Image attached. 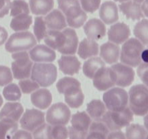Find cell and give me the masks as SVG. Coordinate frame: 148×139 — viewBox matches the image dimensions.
<instances>
[{"label": "cell", "mask_w": 148, "mask_h": 139, "mask_svg": "<svg viewBox=\"0 0 148 139\" xmlns=\"http://www.w3.org/2000/svg\"><path fill=\"white\" fill-rule=\"evenodd\" d=\"M115 1H118V2H125V1H129V0H114Z\"/></svg>", "instance_id": "54"}, {"label": "cell", "mask_w": 148, "mask_h": 139, "mask_svg": "<svg viewBox=\"0 0 148 139\" xmlns=\"http://www.w3.org/2000/svg\"><path fill=\"white\" fill-rule=\"evenodd\" d=\"M30 11L36 15H44L50 12L54 6L53 0H30Z\"/></svg>", "instance_id": "28"}, {"label": "cell", "mask_w": 148, "mask_h": 139, "mask_svg": "<svg viewBox=\"0 0 148 139\" xmlns=\"http://www.w3.org/2000/svg\"><path fill=\"white\" fill-rule=\"evenodd\" d=\"M145 139H148V134H147V137H146V138Z\"/></svg>", "instance_id": "55"}, {"label": "cell", "mask_w": 148, "mask_h": 139, "mask_svg": "<svg viewBox=\"0 0 148 139\" xmlns=\"http://www.w3.org/2000/svg\"><path fill=\"white\" fill-rule=\"evenodd\" d=\"M19 121L23 130L33 133L45 123V114L36 109H28L23 112Z\"/></svg>", "instance_id": "11"}, {"label": "cell", "mask_w": 148, "mask_h": 139, "mask_svg": "<svg viewBox=\"0 0 148 139\" xmlns=\"http://www.w3.org/2000/svg\"><path fill=\"white\" fill-rule=\"evenodd\" d=\"M121 12L126 16L127 19L132 20H140L145 17L141 9L140 4L134 1H129L122 2L119 5Z\"/></svg>", "instance_id": "23"}, {"label": "cell", "mask_w": 148, "mask_h": 139, "mask_svg": "<svg viewBox=\"0 0 148 139\" xmlns=\"http://www.w3.org/2000/svg\"><path fill=\"white\" fill-rule=\"evenodd\" d=\"M141 59L142 62L148 63V46L147 47H145V49H143L141 54Z\"/></svg>", "instance_id": "49"}, {"label": "cell", "mask_w": 148, "mask_h": 139, "mask_svg": "<svg viewBox=\"0 0 148 139\" xmlns=\"http://www.w3.org/2000/svg\"><path fill=\"white\" fill-rule=\"evenodd\" d=\"M51 125L44 123L33 132V139H53L51 135Z\"/></svg>", "instance_id": "37"}, {"label": "cell", "mask_w": 148, "mask_h": 139, "mask_svg": "<svg viewBox=\"0 0 148 139\" xmlns=\"http://www.w3.org/2000/svg\"><path fill=\"white\" fill-rule=\"evenodd\" d=\"M137 72L143 84L148 87V63L141 62L137 67Z\"/></svg>", "instance_id": "42"}, {"label": "cell", "mask_w": 148, "mask_h": 139, "mask_svg": "<svg viewBox=\"0 0 148 139\" xmlns=\"http://www.w3.org/2000/svg\"><path fill=\"white\" fill-rule=\"evenodd\" d=\"M70 119L71 125L73 128L79 131L88 132L92 119L86 111H77L71 116Z\"/></svg>", "instance_id": "25"}, {"label": "cell", "mask_w": 148, "mask_h": 139, "mask_svg": "<svg viewBox=\"0 0 148 139\" xmlns=\"http://www.w3.org/2000/svg\"><path fill=\"white\" fill-rule=\"evenodd\" d=\"M115 76V85L121 88L130 86L134 80V71L132 67L123 63H115L111 67Z\"/></svg>", "instance_id": "12"}, {"label": "cell", "mask_w": 148, "mask_h": 139, "mask_svg": "<svg viewBox=\"0 0 148 139\" xmlns=\"http://www.w3.org/2000/svg\"><path fill=\"white\" fill-rule=\"evenodd\" d=\"M33 23V17L29 14H23L15 16L10 22V28L16 32L27 30Z\"/></svg>", "instance_id": "29"}, {"label": "cell", "mask_w": 148, "mask_h": 139, "mask_svg": "<svg viewBox=\"0 0 148 139\" xmlns=\"http://www.w3.org/2000/svg\"><path fill=\"white\" fill-rule=\"evenodd\" d=\"M2 104H3V98H2V97H1V96L0 95V107H1Z\"/></svg>", "instance_id": "53"}, {"label": "cell", "mask_w": 148, "mask_h": 139, "mask_svg": "<svg viewBox=\"0 0 148 139\" xmlns=\"http://www.w3.org/2000/svg\"><path fill=\"white\" fill-rule=\"evenodd\" d=\"M58 64L60 70L67 75L77 74L81 67L78 58L74 55H62L58 60Z\"/></svg>", "instance_id": "19"}, {"label": "cell", "mask_w": 148, "mask_h": 139, "mask_svg": "<svg viewBox=\"0 0 148 139\" xmlns=\"http://www.w3.org/2000/svg\"><path fill=\"white\" fill-rule=\"evenodd\" d=\"M3 96L7 101H16L20 99L22 92L18 85L15 83H10L3 89Z\"/></svg>", "instance_id": "35"}, {"label": "cell", "mask_w": 148, "mask_h": 139, "mask_svg": "<svg viewBox=\"0 0 148 139\" xmlns=\"http://www.w3.org/2000/svg\"><path fill=\"white\" fill-rule=\"evenodd\" d=\"M13 75L11 70L7 66L0 65V86H4L12 81Z\"/></svg>", "instance_id": "39"}, {"label": "cell", "mask_w": 148, "mask_h": 139, "mask_svg": "<svg viewBox=\"0 0 148 139\" xmlns=\"http://www.w3.org/2000/svg\"><path fill=\"white\" fill-rule=\"evenodd\" d=\"M53 139H67L69 138V129L65 125H54L51 127Z\"/></svg>", "instance_id": "40"}, {"label": "cell", "mask_w": 148, "mask_h": 139, "mask_svg": "<svg viewBox=\"0 0 148 139\" xmlns=\"http://www.w3.org/2000/svg\"><path fill=\"white\" fill-rule=\"evenodd\" d=\"M24 112L22 104L18 102L6 103L0 111V120L18 122Z\"/></svg>", "instance_id": "18"}, {"label": "cell", "mask_w": 148, "mask_h": 139, "mask_svg": "<svg viewBox=\"0 0 148 139\" xmlns=\"http://www.w3.org/2000/svg\"><path fill=\"white\" fill-rule=\"evenodd\" d=\"M19 87L22 92L25 94H31L36 90L39 89L40 85L32 79L25 78V79L20 80L19 81Z\"/></svg>", "instance_id": "38"}, {"label": "cell", "mask_w": 148, "mask_h": 139, "mask_svg": "<svg viewBox=\"0 0 148 139\" xmlns=\"http://www.w3.org/2000/svg\"><path fill=\"white\" fill-rule=\"evenodd\" d=\"M145 46L136 38H131L122 45L120 52L121 63L132 67H137L142 62L141 54Z\"/></svg>", "instance_id": "4"}, {"label": "cell", "mask_w": 148, "mask_h": 139, "mask_svg": "<svg viewBox=\"0 0 148 139\" xmlns=\"http://www.w3.org/2000/svg\"><path fill=\"white\" fill-rule=\"evenodd\" d=\"M133 33L136 39L144 46H148V19H142L136 23Z\"/></svg>", "instance_id": "31"}, {"label": "cell", "mask_w": 148, "mask_h": 139, "mask_svg": "<svg viewBox=\"0 0 148 139\" xmlns=\"http://www.w3.org/2000/svg\"><path fill=\"white\" fill-rule=\"evenodd\" d=\"M46 27L49 30H61L66 28V21L63 13L59 10H53L44 17Z\"/></svg>", "instance_id": "22"}, {"label": "cell", "mask_w": 148, "mask_h": 139, "mask_svg": "<svg viewBox=\"0 0 148 139\" xmlns=\"http://www.w3.org/2000/svg\"><path fill=\"white\" fill-rule=\"evenodd\" d=\"M17 122L10 120H0V139H12L18 130Z\"/></svg>", "instance_id": "32"}, {"label": "cell", "mask_w": 148, "mask_h": 139, "mask_svg": "<svg viewBox=\"0 0 148 139\" xmlns=\"http://www.w3.org/2000/svg\"><path fill=\"white\" fill-rule=\"evenodd\" d=\"M141 9L144 16L148 17V0H145L141 4Z\"/></svg>", "instance_id": "50"}, {"label": "cell", "mask_w": 148, "mask_h": 139, "mask_svg": "<svg viewBox=\"0 0 148 139\" xmlns=\"http://www.w3.org/2000/svg\"><path fill=\"white\" fill-rule=\"evenodd\" d=\"M133 1H135V2H137V3H138V4H142V3H143L145 0H133Z\"/></svg>", "instance_id": "52"}, {"label": "cell", "mask_w": 148, "mask_h": 139, "mask_svg": "<svg viewBox=\"0 0 148 139\" xmlns=\"http://www.w3.org/2000/svg\"><path fill=\"white\" fill-rule=\"evenodd\" d=\"M101 120L105 123L110 132L121 130L123 127L131 124L134 120V114L129 107L119 111L107 110Z\"/></svg>", "instance_id": "6"}, {"label": "cell", "mask_w": 148, "mask_h": 139, "mask_svg": "<svg viewBox=\"0 0 148 139\" xmlns=\"http://www.w3.org/2000/svg\"><path fill=\"white\" fill-rule=\"evenodd\" d=\"M12 57L14 60L12 63L13 77L17 80L30 78L33 63L29 54L26 52H16L12 54Z\"/></svg>", "instance_id": "9"}, {"label": "cell", "mask_w": 148, "mask_h": 139, "mask_svg": "<svg viewBox=\"0 0 148 139\" xmlns=\"http://www.w3.org/2000/svg\"><path fill=\"white\" fill-rule=\"evenodd\" d=\"M105 66L106 63L101 57L92 56L85 61L82 67V71L87 78L92 79L95 73Z\"/></svg>", "instance_id": "27"}, {"label": "cell", "mask_w": 148, "mask_h": 139, "mask_svg": "<svg viewBox=\"0 0 148 139\" xmlns=\"http://www.w3.org/2000/svg\"><path fill=\"white\" fill-rule=\"evenodd\" d=\"M108 134L103 132L95 130H89L86 139H106Z\"/></svg>", "instance_id": "44"}, {"label": "cell", "mask_w": 148, "mask_h": 139, "mask_svg": "<svg viewBox=\"0 0 148 139\" xmlns=\"http://www.w3.org/2000/svg\"><path fill=\"white\" fill-rule=\"evenodd\" d=\"M93 85L100 91H107L115 85V76L112 69L107 67L101 68L94 75Z\"/></svg>", "instance_id": "13"}, {"label": "cell", "mask_w": 148, "mask_h": 139, "mask_svg": "<svg viewBox=\"0 0 148 139\" xmlns=\"http://www.w3.org/2000/svg\"><path fill=\"white\" fill-rule=\"evenodd\" d=\"M48 29L46 27V23H45L44 17H36L35 18L34 25H33V32H34V36L37 41H40L46 37L47 34Z\"/></svg>", "instance_id": "34"}, {"label": "cell", "mask_w": 148, "mask_h": 139, "mask_svg": "<svg viewBox=\"0 0 148 139\" xmlns=\"http://www.w3.org/2000/svg\"><path fill=\"white\" fill-rule=\"evenodd\" d=\"M106 111V107L101 100L93 99L87 104L86 112L93 120H101Z\"/></svg>", "instance_id": "26"}, {"label": "cell", "mask_w": 148, "mask_h": 139, "mask_svg": "<svg viewBox=\"0 0 148 139\" xmlns=\"http://www.w3.org/2000/svg\"><path fill=\"white\" fill-rule=\"evenodd\" d=\"M144 127L148 132V113L146 114L144 117Z\"/></svg>", "instance_id": "51"}, {"label": "cell", "mask_w": 148, "mask_h": 139, "mask_svg": "<svg viewBox=\"0 0 148 139\" xmlns=\"http://www.w3.org/2000/svg\"><path fill=\"white\" fill-rule=\"evenodd\" d=\"M37 43L34 35L29 31L16 32L10 36L5 44V49L10 53L25 52Z\"/></svg>", "instance_id": "7"}, {"label": "cell", "mask_w": 148, "mask_h": 139, "mask_svg": "<svg viewBox=\"0 0 148 139\" xmlns=\"http://www.w3.org/2000/svg\"><path fill=\"white\" fill-rule=\"evenodd\" d=\"M106 139H126L125 134L121 130L111 131L107 136Z\"/></svg>", "instance_id": "47"}, {"label": "cell", "mask_w": 148, "mask_h": 139, "mask_svg": "<svg viewBox=\"0 0 148 139\" xmlns=\"http://www.w3.org/2000/svg\"><path fill=\"white\" fill-rule=\"evenodd\" d=\"M126 139H145L148 132L143 125L131 123L126 127Z\"/></svg>", "instance_id": "30"}, {"label": "cell", "mask_w": 148, "mask_h": 139, "mask_svg": "<svg viewBox=\"0 0 148 139\" xmlns=\"http://www.w3.org/2000/svg\"><path fill=\"white\" fill-rule=\"evenodd\" d=\"M10 0H0V18L9 13L10 9Z\"/></svg>", "instance_id": "45"}, {"label": "cell", "mask_w": 148, "mask_h": 139, "mask_svg": "<svg viewBox=\"0 0 148 139\" xmlns=\"http://www.w3.org/2000/svg\"><path fill=\"white\" fill-rule=\"evenodd\" d=\"M128 107L134 115L145 116L148 113V87L137 84L131 87L129 91Z\"/></svg>", "instance_id": "3"}, {"label": "cell", "mask_w": 148, "mask_h": 139, "mask_svg": "<svg viewBox=\"0 0 148 139\" xmlns=\"http://www.w3.org/2000/svg\"><path fill=\"white\" fill-rule=\"evenodd\" d=\"M121 49L116 43L106 42L100 47V56L105 63L114 65L118 62L120 57Z\"/></svg>", "instance_id": "17"}, {"label": "cell", "mask_w": 148, "mask_h": 139, "mask_svg": "<svg viewBox=\"0 0 148 139\" xmlns=\"http://www.w3.org/2000/svg\"><path fill=\"white\" fill-rule=\"evenodd\" d=\"M8 37V33L4 28L0 26V46L4 44Z\"/></svg>", "instance_id": "48"}, {"label": "cell", "mask_w": 148, "mask_h": 139, "mask_svg": "<svg viewBox=\"0 0 148 139\" xmlns=\"http://www.w3.org/2000/svg\"><path fill=\"white\" fill-rule=\"evenodd\" d=\"M131 35L129 25L124 23H117L112 25L108 31V40L116 44L124 43Z\"/></svg>", "instance_id": "15"}, {"label": "cell", "mask_w": 148, "mask_h": 139, "mask_svg": "<svg viewBox=\"0 0 148 139\" xmlns=\"http://www.w3.org/2000/svg\"><path fill=\"white\" fill-rule=\"evenodd\" d=\"M30 78L40 86L49 87L56 81L57 69L53 64L36 62L32 68Z\"/></svg>", "instance_id": "5"}, {"label": "cell", "mask_w": 148, "mask_h": 139, "mask_svg": "<svg viewBox=\"0 0 148 139\" xmlns=\"http://www.w3.org/2000/svg\"><path fill=\"white\" fill-rule=\"evenodd\" d=\"M99 15L101 20L107 25H111L119 20L118 7L115 2L107 1L101 6Z\"/></svg>", "instance_id": "20"}, {"label": "cell", "mask_w": 148, "mask_h": 139, "mask_svg": "<svg viewBox=\"0 0 148 139\" xmlns=\"http://www.w3.org/2000/svg\"><path fill=\"white\" fill-rule=\"evenodd\" d=\"M29 13V5L24 0H14L10 4V15L12 17Z\"/></svg>", "instance_id": "36"}, {"label": "cell", "mask_w": 148, "mask_h": 139, "mask_svg": "<svg viewBox=\"0 0 148 139\" xmlns=\"http://www.w3.org/2000/svg\"><path fill=\"white\" fill-rule=\"evenodd\" d=\"M99 46L95 41L89 39H84L78 44L77 54L79 57L83 59H88L98 55Z\"/></svg>", "instance_id": "24"}, {"label": "cell", "mask_w": 148, "mask_h": 139, "mask_svg": "<svg viewBox=\"0 0 148 139\" xmlns=\"http://www.w3.org/2000/svg\"><path fill=\"white\" fill-rule=\"evenodd\" d=\"M85 98L82 89L77 90L71 94L64 96L65 102L68 107L73 109H77L82 105Z\"/></svg>", "instance_id": "33"}, {"label": "cell", "mask_w": 148, "mask_h": 139, "mask_svg": "<svg viewBox=\"0 0 148 139\" xmlns=\"http://www.w3.org/2000/svg\"><path fill=\"white\" fill-rule=\"evenodd\" d=\"M30 100L36 107L40 109H46L50 107L52 102L51 93L46 88H39L32 93Z\"/></svg>", "instance_id": "21"}, {"label": "cell", "mask_w": 148, "mask_h": 139, "mask_svg": "<svg viewBox=\"0 0 148 139\" xmlns=\"http://www.w3.org/2000/svg\"><path fill=\"white\" fill-rule=\"evenodd\" d=\"M44 42L46 46L64 55L75 54L79 44L76 31L72 28H65L63 31L48 30Z\"/></svg>", "instance_id": "1"}, {"label": "cell", "mask_w": 148, "mask_h": 139, "mask_svg": "<svg viewBox=\"0 0 148 139\" xmlns=\"http://www.w3.org/2000/svg\"><path fill=\"white\" fill-rule=\"evenodd\" d=\"M29 56L32 61L40 63H49L56 59V55L54 50L46 45H36L30 49Z\"/></svg>", "instance_id": "14"}, {"label": "cell", "mask_w": 148, "mask_h": 139, "mask_svg": "<svg viewBox=\"0 0 148 139\" xmlns=\"http://www.w3.org/2000/svg\"><path fill=\"white\" fill-rule=\"evenodd\" d=\"M103 101L109 111H121L128 107V93L121 87L110 88L104 93Z\"/></svg>", "instance_id": "8"}, {"label": "cell", "mask_w": 148, "mask_h": 139, "mask_svg": "<svg viewBox=\"0 0 148 139\" xmlns=\"http://www.w3.org/2000/svg\"><path fill=\"white\" fill-rule=\"evenodd\" d=\"M58 6L71 28H79L85 24L88 16L81 8L79 0H58Z\"/></svg>", "instance_id": "2"}, {"label": "cell", "mask_w": 148, "mask_h": 139, "mask_svg": "<svg viewBox=\"0 0 148 139\" xmlns=\"http://www.w3.org/2000/svg\"><path fill=\"white\" fill-rule=\"evenodd\" d=\"M69 139H86L88 132L79 131L73 128L71 126L69 128Z\"/></svg>", "instance_id": "43"}, {"label": "cell", "mask_w": 148, "mask_h": 139, "mask_svg": "<svg viewBox=\"0 0 148 139\" xmlns=\"http://www.w3.org/2000/svg\"><path fill=\"white\" fill-rule=\"evenodd\" d=\"M80 4L84 11L93 13L99 8L101 0H80Z\"/></svg>", "instance_id": "41"}, {"label": "cell", "mask_w": 148, "mask_h": 139, "mask_svg": "<svg viewBox=\"0 0 148 139\" xmlns=\"http://www.w3.org/2000/svg\"><path fill=\"white\" fill-rule=\"evenodd\" d=\"M84 32L88 39L93 41L101 40L105 36L106 28L102 20L92 18L88 20L84 25Z\"/></svg>", "instance_id": "16"}, {"label": "cell", "mask_w": 148, "mask_h": 139, "mask_svg": "<svg viewBox=\"0 0 148 139\" xmlns=\"http://www.w3.org/2000/svg\"><path fill=\"white\" fill-rule=\"evenodd\" d=\"M12 139H33L30 132L25 130H17Z\"/></svg>", "instance_id": "46"}, {"label": "cell", "mask_w": 148, "mask_h": 139, "mask_svg": "<svg viewBox=\"0 0 148 139\" xmlns=\"http://www.w3.org/2000/svg\"><path fill=\"white\" fill-rule=\"evenodd\" d=\"M71 118V111L66 104L58 102L51 106L46 114V121L51 126L66 125Z\"/></svg>", "instance_id": "10"}]
</instances>
